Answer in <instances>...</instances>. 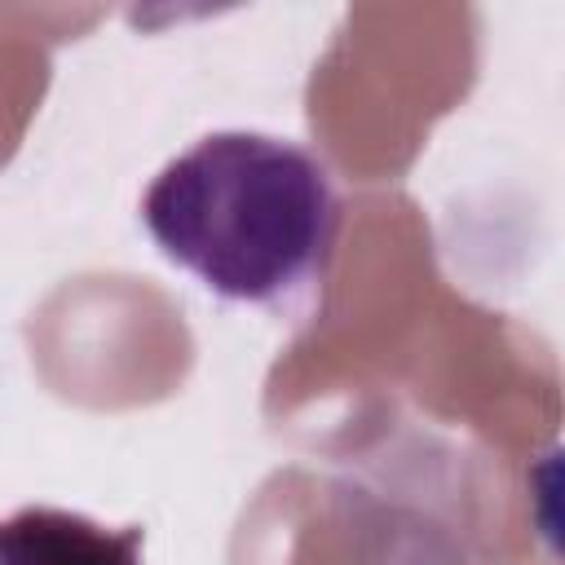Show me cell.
I'll list each match as a JSON object with an SVG mask.
<instances>
[{
    "mask_svg": "<svg viewBox=\"0 0 565 565\" xmlns=\"http://www.w3.org/2000/svg\"><path fill=\"white\" fill-rule=\"evenodd\" d=\"M159 252L207 291L243 305H287L331 265L340 194L296 141L207 132L159 168L141 199Z\"/></svg>",
    "mask_w": 565,
    "mask_h": 565,
    "instance_id": "6da1fadb",
    "label": "cell"
},
{
    "mask_svg": "<svg viewBox=\"0 0 565 565\" xmlns=\"http://www.w3.org/2000/svg\"><path fill=\"white\" fill-rule=\"evenodd\" d=\"M141 525H102L66 508H18L0 516V565H141Z\"/></svg>",
    "mask_w": 565,
    "mask_h": 565,
    "instance_id": "7a4b0ae2",
    "label": "cell"
}]
</instances>
